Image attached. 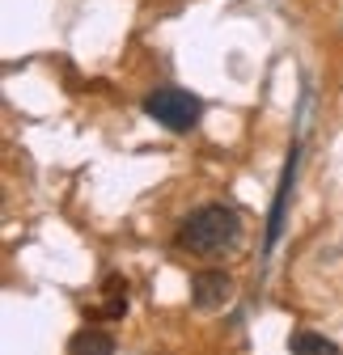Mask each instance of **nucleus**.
I'll return each instance as SVG.
<instances>
[{
    "label": "nucleus",
    "instance_id": "f257e3e1",
    "mask_svg": "<svg viewBox=\"0 0 343 355\" xmlns=\"http://www.w3.org/2000/svg\"><path fill=\"white\" fill-rule=\"evenodd\" d=\"M237 233H242L237 211L225 203H208V207L187 216V225L178 229V245L191 254H221L237 241Z\"/></svg>",
    "mask_w": 343,
    "mask_h": 355
},
{
    "label": "nucleus",
    "instance_id": "f03ea898",
    "mask_svg": "<svg viewBox=\"0 0 343 355\" xmlns=\"http://www.w3.org/2000/svg\"><path fill=\"white\" fill-rule=\"evenodd\" d=\"M144 114L157 119L165 131H191L199 123V102L187 94V89L165 85V89H157V94L144 98Z\"/></svg>",
    "mask_w": 343,
    "mask_h": 355
},
{
    "label": "nucleus",
    "instance_id": "7ed1b4c3",
    "mask_svg": "<svg viewBox=\"0 0 343 355\" xmlns=\"http://www.w3.org/2000/svg\"><path fill=\"white\" fill-rule=\"evenodd\" d=\"M233 296V279L225 271H199L191 279V304L195 309H221Z\"/></svg>",
    "mask_w": 343,
    "mask_h": 355
},
{
    "label": "nucleus",
    "instance_id": "20e7f679",
    "mask_svg": "<svg viewBox=\"0 0 343 355\" xmlns=\"http://www.w3.org/2000/svg\"><path fill=\"white\" fill-rule=\"evenodd\" d=\"M68 355H115V338L106 334V330H81V334H72V343H68Z\"/></svg>",
    "mask_w": 343,
    "mask_h": 355
},
{
    "label": "nucleus",
    "instance_id": "39448f33",
    "mask_svg": "<svg viewBox=\"0 0 343 355\" xmlns=\"http://www.w3.org/2000/svg\"><path fill=\"white\" fill-rule=\"evenodd\" d=\"M288 351H292V355H343L331 338H322V334H314V330H292V334H288Z\"/></svg>",
    "mask_w": 343,
    "mask_h": 355
},
{
    "label": "nucleus",
    "instance_id": "423d86ee",
    "mask_svg": "<svg viewBox=\"0 0 343 355\" xmlns=\"http://www.w3.org/2000/svg\"><path fill=\"white\" fill-rule=\"evenodd\" d=\"M106 296H110V304L102 309L106 318H123L127 313V284L123 279H106Z\"/></svg>",
    "mask_w": 343,
    "mask_h": 355
}]
</instances>
